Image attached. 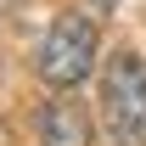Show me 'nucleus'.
<instances>
[{
	"instance_id": "20e7f679",
	"label": "nucleus",
	"mask_w": 146,
	"mask_h": 146,
	"mask_svg": "<svg viewBox=\"0 0 146 146\" xmlns=\"http://www.w3.org/2000/svg\"><path fill=\"white\" fill-rule=\"evenodd\" d=\"M101 6H112V0H101Z\"/></svg>"
},
{
	"instance_id": "f257e3e1",
	"label": "nucleus",
	"mask_w": 146,
	"mask_h": 146,
	"mask_svg": "<svg viewBox=\"0 0 146 146\" xmlns=\"http://www.w3.org/2000/svg\"><path fill=\"white\" fill-rule=\"evenodd\" d=\"M96 51H101V34H96V23L84 11H62V17L45 28L34 51V73L51 84V90H73V84H84L96 68Z\"/></svg>"
},
{
	"instance_id": "f03ea898",
	"label": "nucleus",
	"mask_w": 146,
	"mask_h": 146,
	"mask_svg": "<svg viewBox=\"0 0 146 146\" xmlns=\"http://www.w3.org/2000/svg\"><path fill=\"white\" fill-rule=\"evenodd\" d=\"M101 118L118 146H146V62L135 51H112L101 68Z\"/></svg>"
},
{
	"instance_id": "7ed1b4c3",
	"label": "nucleus",
	"mask_w": 146,
	"mask_h": 146,
	"mask_svg": "<svg viewBox=\"0 0 146 146\" xmlns=\"http://www.w3.org/2000/svg\"><path fill=\"white\" fill-rule=\"evenodd\" d=\"M90 112L79 107V101H45L39 112V141L45 146H90Z\"/></svg>"
}]
</instances>
